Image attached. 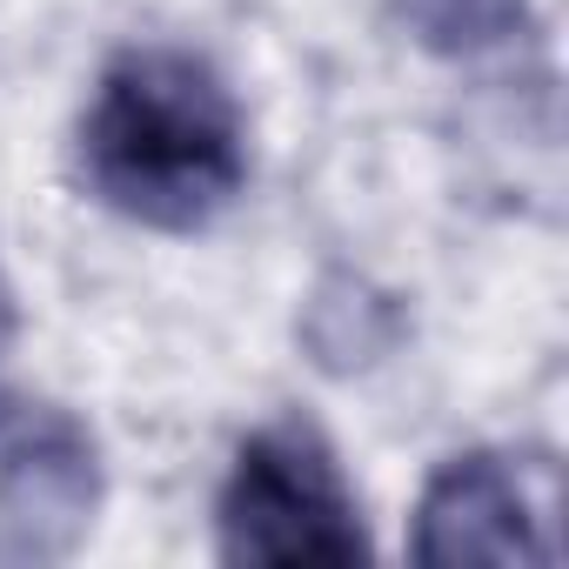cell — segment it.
<instances>
[{"mask_svg":"<svg viewBox=\"0 0 569 569\" xmlns=\"http://www.w3.org/2000/svg\"><path fill=\"white\" fill-rule=\"evenodd\" d=\"M8 342H14V289L0 281V349H8Z\"/></svg>","mask_w":569,"mask_h":569,"instance_id":"5","label":"cell"},{"mask_svg":"<svg viewBox=\"0 0 569 569\" xmlns=\"http://www.w3.org/2000/svg\"><path fill=\"white\" fill-rule=\"evenodd\" d=\"M81 181L141 228H208L248 188V121L234 88L181 48L114 54L81 114Z\"/></svg>","mask_w":569,"mask_h":569,"instance_id":"1","label":"cell"},{"mask_svg":"<svg viewBox=\"0 0 569 569\" xmlns=\"http://www.w3.org/2000/svg\"><path fill=\"white\" fill-rule=\"evenodd\" d=\"M221 556L228 562H356L369 529L342 462L309 422H274L241 442L221 489Z\"/></svg>","mask_w":569,"mask_h":569,"instance_id":"2","label":"cell"},{"mask_svg":"<svg viewBox=\"0 0 569 569\" xmlns=\"http://www.w3.org/2000/svg\"><path fill=\"white\" fill-rule=\"evenodd\" d=\"M101 502L94 436L54 402L0 409V562L68 556Z\"/></svg>","mask_w":569,"mask_h":569,"instance_id":"3","label":"cell"},{"mask_svg":"<svg viewBox=\"0 0 569 569\" xmlns=\"http://www.w3.org/2000/svg\"><path fill=\"white\" fill-rule=\"evenodd\" d=\"M529 496L502 456H456L416 522L422 562H549V542L529 536Z\"/></svg>","mask_w":569,"mask_h":569,"instance_id":"4","label":"cell"}]
</instances>
